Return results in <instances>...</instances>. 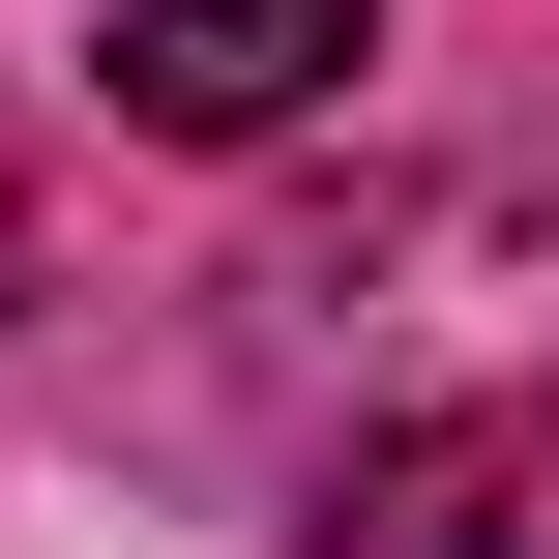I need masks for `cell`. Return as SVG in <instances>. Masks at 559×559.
Wrapping results in <instances>:
<instances>
[{"label":"cell","instance_id":"obj_1","mask_svg":"<svg viewBox=\"0 0 559 559\" xmlns=\"http://www.w3.org/2000/svg\"><path fill=\"white\" fill-rule=\"evenodd\" d=\"M295 354V559H559V206L442 177L265 265Z\"/></svg>","mask_w":559,"mask_h":559},{"label":"cell","instance_id":"obj_2","mask_svg":"<svg viewBox=\"0 0 559 559\" xmlns=\"http://www.w3.org/2000/svg\"><path fill=\"white\" fill-rule=\"evenodd\" d=\"M88 59H118L147 147H295V118L354 88V0H118Z\"/></svg>","mask_w":559,"mask_h":559},{"label":"cell","instance_id":"obj_3","mask_svg":"<svg viewBox=\"0 0 559 559\" xmlns=\"http://www.w3.org/2000/svg\"><path fill=\"white\" fill-rule=\"evenodd\" d=\"M0 295H29V206H0Z\"/></svg>","mask_w":559,"mask_h":559}]
</instances>
